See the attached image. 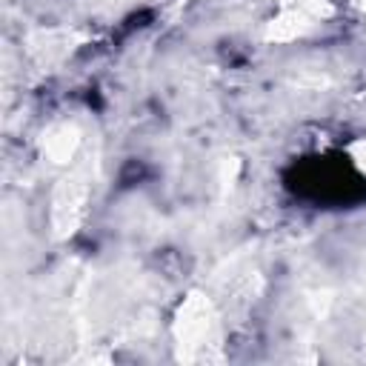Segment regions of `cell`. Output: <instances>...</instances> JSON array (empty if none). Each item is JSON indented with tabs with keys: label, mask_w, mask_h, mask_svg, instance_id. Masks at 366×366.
Instances as JSON below:
<instances>
[]
</instances>
